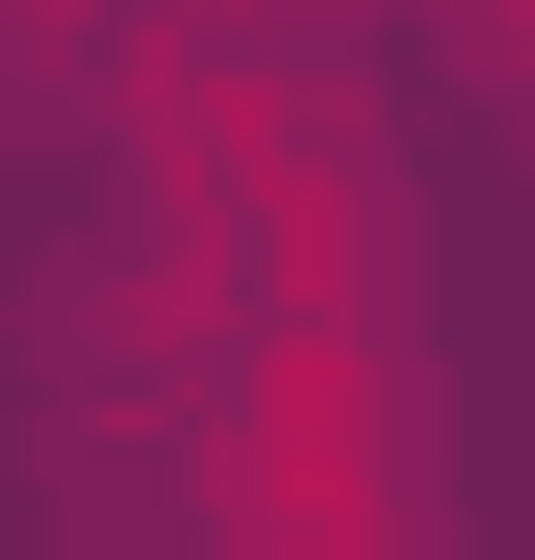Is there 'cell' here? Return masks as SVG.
Masks as SVG:
<instances>
[{
  "mask_svg": "<svg viewBox=\"0 0 535 560\" xmlns=\"http://www.w3.org/2000/svg\"><path fill=\"white\" fill-rule=\"evenodd\" d=\"M128 153H153V230L205 255V306H255V357L281 331H383V153L281 51H230V26L128 51Z\"/></svg>",
  "mask_w": 535,
  "mask_h": 560,
  "instance_id": "6da1fadb",
  "label": "cell"
},
{
  "mask_svg": "<svg viewBox=\"0 0 535 560\" xmlns=\"http://www.w3.org/2000/svg\"><path fill=\"white\" fill-rule=\"evenodd\" d=\"M205 560H433L408 535V383L383 331H281L205 408Z\"/></svg>",
  "mask_w": 535,
  "mask_h": 560,
  "instance_id": "7a4b0ae2",
  "label": "cell"
},
{
  "mask_svg": "<svg viewBox=\"0 0 535 560\" xmlns=\"http://www.w3.org/2000/svg\"><path fill=\"white\" fill-rule=\"evenodd\" d=\"M433 26H460V51H485V77H535V0H433Z\"/></svg>",
  "mask_w": 535,
  "mask_h": 560,
  "instance_id": "3957f363",
  "label": "cell"
}]
</instances>
